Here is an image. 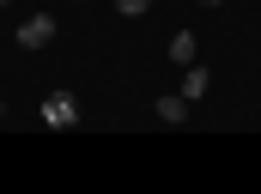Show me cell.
Returning a JSON list of instances; mask_svg holds the SVG:
<instances>
[{
    "mask_svg": "<svg viewBox=\"0 0 261 194\" xmlns=\"http://www.w3.org/2000/svg\"><path fill=\"white\" fill-rule=\"evenodd\" d=\"M43 122H49V128H73V97H67V91H55V97L43 103Z\"/></svg>",
    "mask_w": 261,
    "mask_h": 194,
    "instance_id": "cell-2",
    "label": "cell"
},
{
    "mask_svg": "<svg viewBox=\"0 0 261 194\" xmlns=\"http://www.w3.org/2000/svg\"><path fill=\"white\" fill-rule=\"evenodd\" d=\"M49 37H55V18H43V12H37V18H24V24H18V43H24V49H43V43H49Z\"/></svg>",
    "mask_w": 261,
    "mask_h": 194,
    "instance_id": "cell-1",
    "label": "cell"
},
{
    "mask_svg": "<svg viewBox=\"0 0 261 194\" xmlns=\"http://www.w3.org/2000/svg\"><path fill=\"white\" fill-rule=\"evenodd\" d=\"M116 6H122L128 18H134V12H146V0H116Z\"/></svg>",
    "mask_w": 261,
    "mask_h": 194,
    "instance_id": "cell-6",
    "label": "cell"
},
{
    "mask_svg": "<svg viewBox=\"0 0 261 194\" xmlns=\"http://www.w3.org/2000/svg\"><path fill=\"white\" fill-rule=\"evenodd\" d=\"M158 116H164V122H182V116H189V97H164Z\"/></svg>",
    "mask_w": 261,
    "mask_h": 194,
    "instance_id": "cell-4",
    "label": "cell"
},
{
    "mask_svg": "<svg viewBox=\"0 0 261 194\" xmlns=\"http://www.w3.org/2000/svg\"><path fill=\"white\" fill-rule=\"evenodd\" d=\"M170 61L195 67V37H189V31H176V37H170Z\"/></svg>",
    "mask_w": 261,
    "mask_h": 194,
    "instance_id": "cell-3",
    "label": "cell"
},
{
    "mask_svg": "<svg viewBox=\"0 0 261 194\" xmlns=\"http://www.w3.org/2000/svg\"><path fill=\"white\" fill-rule=\"evenodd\" d=\"M182 97H206V73H200V67H189V85H182Z\"/></svg>",
    "mask_w": 261,
    "mask_h": 194,
    "instance_id": "cell-5",
    "label": "cell"
}]
</instances>
